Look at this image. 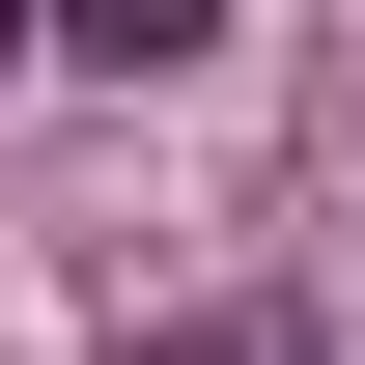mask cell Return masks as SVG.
<instances>
[{"instance_id": "obj_1", "label": "cell", "mask_w": 365, "mask_h": 365, "mask_svg": "<svg viewBox=\"0 0 365 365\" xmlns=\"http://www.w3.org/2000/svg\"><path fill=\"white\" fill-rule=\"evenodd\" d=\"M56 56H113V85H169V56H225V0H29Z\"/></svg>"}, {"instance_id": "obj_2", "label": "cell", "mask_w": 365, "mask_h": 365, "mask_svg": "<svg viewBox=\"0 0 365 365\" xmlns=\"http://www.w3.org/2000/svg\"><path fill=\"white\" fill-rule=\"evenodd\" d=\"M0 56H29V0H0Z\"/></svg>"}]
</instances>
